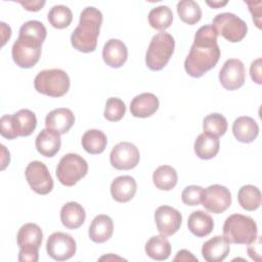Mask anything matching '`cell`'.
Here are the masks:
<instances>
[{
  "instance_id": "cell-1",
  "label": "cell",
  "mask_w": 262,
  "mask_h": 262,
  "mask_svg": "<svg viewBox=\"0 0 262 262\" xmlns=\"http://www.w3.org/2000/svg\"><path fill=\"white\" fill-rule=\"evenodd\" d=\"M217 36L212 25H205L196 31L184 61V69L190 77L200 78L217 64L220 58Z\"/></svg>"
},
{
  "instance_id": "cell-2",
  "label": "cell",
  "mask_w": 262,
  "mask_h": 262,
  "mask_svg": "<svg viewBox=\"0 0 262 262\" xmlns=\"http://www.w3.org/2000/svg\"><path fill=\"white\" fill-rule=\"evenodd\" d=\"M46 28L38 20L26 21L20 27L18 38L11 49V55L16 66L30 69L39 61L41 46L46 39Z\"/></svg>"
},
{
  "instance_id": "cell-3",
  "label": "cell",
  "mask_w": 262,
  "mask_h": 262,
  "mask_svg": "<svg viewBox=\"0 0 262 262\" xmlns=\"http://www.w3.org/2000/svg\"><path fill=\"white\" fill-rule=\"evenodd\" d=\"M101 24L102 13L100 10L93 6L84 8L80 14L79 25L71 35L72 46L84 53L94 51Z\"/></svg>"
},
{
  "instance_id": "cell-4",
  "label": "cell",
  "mask_w": 262,
  "mask_h": 262,
  "mask_svg": "<svg viewBox=\"0 0 262 262\" xmlns=\"http://www.w3.org/2000/svg\"><path fill=\"white\" fill-rule=\"evenodd\" d=\"M257 224L250 216L232 214L223 224V236L229 244L250 245L257 239Z\"/></svg>"
},
{
  "instance_id": "cell-5",
  "label": "cell",
  "mask_w": 262,
  "mask_h": 262,
  "mask_svg": "<svg viewBox=\"0 0 262 262\" xmlns=\"http://www.w3.org/2000/svg\"><path fill=\"white\" fill-rule=\"evenodd\" d=\"M36 126V115L27 108L19 110L13 115H4L0 119V133L7 139L29 136L34 132Z\"/></svg>"
},
{
  "instance_id": "cell-6",
  "label": "cell",
  "mask_w": 262,
  "mask_h": 262,
  "mask_svg": "<svg viewBox=\"0 0 262 262\" xmlns=\"http://www.w3.org/2000/svg\"><path fill=\"white\" fill-rule=\"evenodd\" d=\"M175 48L174 38L166 32L156 34L148 45L145 54V63L151 71L164 69L170 60Z\"/></svg>"
},
{
  "instance_id": "cell-7",
  "label": "cell",
  "mask_w": 262,
  "mask_h": 262,
  "mask_svg": "<svg viewBox=\"0 0 262 262\" xmlns=\"http://www.w3.org/2000/svg\"><path fill=\"white\" fill-rule=\"evenodd\" d=\"M70 78L60 69H50L41 71L34 80V87L37 92L51 96H63L70 89Z\"/></svg>"
},
{
  "instance_id": "cell-8",
  "label": "cell",
  "mask_w": 262,
  "mask_h": 262,
  "mask_svg": "<svg viewBox=\"0 0 262 262\" xmlns=\"http://www.w3.org/2000/svg\"><path fill=\"white\" fill-rule=\"evenodd\" d=\"M42 239L43 232L39 225L35 223L23 225L16 235V243L19 248L18 260L21 262H37Z\"/></svg>"
},
{
  "instance_id": "cell-9",
  "label": "cell",
  "mask_w": 262,
  "mask_h": 262,
  "mask_svg": "<svg viewBox=\"0 0 262 262\" xmlns=\"http://www.w3.org/2000/svg\"><path fill=\"white\" fill-rule=\"evenodd\" d=\"M88 172L87 162L77 154H67L56 167V177L64 186H74Z\"/></svg>"
},
{
  "instance_id": "cell-10",
  "label": "cell",
  "mask_w": 262,
  "mask_h": 262,
  "mask_svg": "<svg viewBox=\"0 0 262 262\" xmlns=\"http://www.w3.org/2000/svg\"><path fill=\"white\" fill-rule=\"evenodd\" d=\"M212 27L217 35L222 36L231 43L242 41L248 32L247 24L237 15L231 12L217 14L212 23Z\"/></svg>"
},
{
  "instance_id": "cell-11",
  "label": "cell",
  "mask_w": 262,
  "mask_h": 262,
  "mask_svg": "<svg viewBox=\"0 0 262 262\" xmlns=\"http://www.w3.org/2000/svg\"><path fill=\"white\" fill-rule=\"evenodd\" d=\"M201 203L209 212L220 214L230 207L231 193L227 187L220 184H213L203 189Z\"/></svg>"
},
{
  "instance_id": "cell-12",
  "label": "cell",
  "mask_w": 262,
  "mask_h": 262,
  "mask_svg": "<svg viewBox=\"0 0 262 262\" xmlns=\"http://www.w3.org/2000/svg\"><path fill=\"white\" fill-rule=\"evenodd\" d=\"M25 174L30 187L36 193L47 194L52 190L53 180L44 163L40 161H33L29 163Z\"/></svg>"
},
{
  "instance_id": "cell-13",
  "label": "cell",
  "mask_w": 262,
  "mask_h": 262,
  "mask_svg": "<svg viewBox=\"0 0 262 262\" xmlns=\"http://www.w3.org/2000/svg\"><path fill=\"white\" fill-rule=\"evenodd\" d=\"M76 250V241L68 233L57 231L49 235L47 238V254L56 261H66L72 258L75 255Z\"/></svg>"
},
{
  "instance_id": "cell-14",
  "label": "cell",
  "mask_w": 262,
  "mask_h": 262,
  "mask_svg": "<svg viewBox=\"0 0 262 262\" xmlns=\"http://www.w3.org/2000/svg\"><path fill=\"white\" fill-rule=\"evenodd\" d=\"M139 150L131 142L123 141L116 144L110 155L112 166L117 170H130L139 163Z\"/></svg>"
},
{
  "instance_id": "cell-15",
  "label": "cell",
  "mask_w": 262,
  "mask_h": 262,
  "mask_svg": "<svg viewBox=\"0 0 262 262\" xmlns=\"http://www.w3.org/2000/svg\"><path fill=\"white\" fill-rule=\"evenodd\" d=\"M245 66L236 58L227 59L219 72L220 84L229 91L241 88L245 83Z\"/></svg>"
},
{
  "instance_id": "cell-16",
  "label": "cell",
  "mask_w": 262,
  "mask_h": 262,
  "mask_svg": "<svg viewBox=\"0 0 262 262\" xmlns=\"http://www.w3.org/2000/svg\"><path fill=\"white\" fill-rule=\"evenodd\" d=\"M155 221L158 231L164 236H170L180 228L182 216L170 206H160L155 212Z\"/></svg>"
},
{
  "instance_id": "cell-17",
  "label": "cell",
  "mask_w": 262,
  "mask_h": 262,
  "mask_svg": "<svg viewBox=\"0 0 262 262\" xmlns=\"http://www.w3.org/2000/svg\"><path fill=\"white\" fill-rule=\"evenodd\" d=\"M128 57V49L123 41L119 39H110L103 46L102 58L104 62L114 69L122 67Z\"/></svg>"
},
{
  "instance_id": "cell-18",
  "label": "cell",
  "mask_w": 262,
  "mask_h": 262,
  "mask_svg": "<svg viewBox=\"0 0 262 262\" xmlns=\"http://www.w3.org/2000/svg\"><path fill=\"white\" fill-rule=\"evenodd\" d=\"M75 123V116L70 108L59 107L51 111L45 118L46 128L52 129L57 133H67Z\"/></svg>"
},
{
  "instance_id": "cell-19",
  "label": "cell",
  "mask_w": 262,
  "mask_h": 262,
  "mask_svg": "<svg viewBox=\"0 0 262 262\" xmlns=\"http://www.w3.org/2000/svg\"><path fill=\"white\" fill-rule=\"evenodd\" d=\"M230 246L224 236L216 235L202 247V255L208 262H221L229 254Z\"/></svg>"
},
{
  "instance_id": "cell-20",
  "label": "cell",
  "mask_w": 262,
  "mask_h": 262,
  "mask_svg": "<svg viewBox=\"0 0 262 262\" xmlns=\"http://www.w3.org/2000/svg\"><path fill=\"white\" fill-rule=\"evenodd\" d=\"M35 145L38 152L42 156L47 158L54 157L61 145L60 134L52 129L45 128L36 137Z\"/></svg>"
},
{
  "instance_id": "cell-21",
  "label": "cell",
  "mask_w": 262,
  "mask_h": 262,
  "mask_svg": "<svg viewBox=\"0 0 262 262\" xmlns=\"http://www.w3.org/2000/svg\"><path fill=\"white\" fill-rule=\"evenodd\" d=\"M158 97L149 92L136 95L130 103L131 115L136 118H147L152 116L159 108Z\"/></svg>"
},
{
  "instance_id": "cell-22",
  "label": "cell",
  "mask_w": 262,
  "mask_h": 262,
  "mask_svg": "<svg viewBox=\"0 0 262 262\" xmlns=\"http://www.w3.org/2000/svg\"><path fill=\"white\" fill-rule=\"evenodd\" d=\"M136 189V181L129 175L119 176L115 178L111 184L112 196L119 203H127L132 200L135 195Z\"/></svg>"
},
{
  "instance_id": "cell-23",
  "label": "cell",
  "mask_w": 262,
  "mask_h": 262,
  "mask_svg": "<svg viewBox=\"0 0 262 262\" xmlns=\"http://www.w3.org/2000/svg\"><path fill=\"white\" fill-rule=\"evenodd\" d=\"M232 133L236 140L243 143L253 142L259 134V126L256 121L248 116H243L234 120Z\"/></svg>"
},
{
  "instance_id": "cell-24",
  "label": "cell",
  "mask_w": 262,
  "mask_h": 262,
  "mask_svg": "<svg viewBox=\"0 0 262 262\" xmlns=\"http://www.w3.org/2000/svg\"><path fill=\"white\" fill-rule=\"evenodd\" d=\"M114 231V223L110 216L100 214L97 215L89 226V237L92 242L101 244L108 241Z\"/></svg>"
},
{
  "instance_id": "cell-25",
  "label": "cell",
  "mask_w": 262,
  "mask_h": 262,
  "mask_svg": "<svg viewBox=\"0 0 262 262\" xmlns=\"http://www.w3.org/2000/svg\"><path fill=\"white\" fill-rule=\"evenodd\" d=\"M85 218L84 208L76 202H69L61 207L60 220L62 225L69 229L79 228L84 223Z\"/></svg>"
},
{
  "instance_id": "cell-26",
  "label": "cell",
  "mask_w": 262,
  "mask_h": 262,
  "mask_svg": "<svg viewBox=\"0 0 262 262\" xmlns=\"http://www.w3.org/2000/svg\"><path fill=\"white\" fill-rule=\"evenodd\" d=\"M220 141L219 138L209 133H201L193 144L195 155L202 160L213 159L219 151Z\"/></svg>"
},
{
  "instance_id": "cell-27",
  "label": "cell",
  "mask_w": 262,
  "mask_h": 262,
  "mask_svg": "<svg viewBox=\"0 0 262 262\" xmlns=\"http://www.w3.org/2000/svg\"><path fill=\"white\" fill-rule=\"evenodd\" d=\"M187 226L193 235L203 237L211 233L214 228V221L208 213L202 210H198L189 215Z\"/></svg>"
},
{
  "instance_id": "cell-28",
  "label": "cell",
  "mask_w": 262,
  "mask_h": 262,
  "mask_svg": "<svg viewBox=\"0 0 262 262\" xmlns=\"http://www.w3.org/2000/svg\"><path fill=\"white\" fill-rule=\"evenodd\" d=\"M146 255L157 261H163L169 258L171 254V245L164 235H154L145 244Z\"/></svg>"
},
{
  "instance_id": "cell-29",
  "label": "cell",
  "mask_w": 262,
  "mask_h": 262,
  "mask_svg": "<svg viewBox=\"0 0 262 262\" xmlns=\"http://www.w3.org/2000/svg\"><path fill=\"white\" fill-rule=\"evenodd\" d=\"M81 142L83 148L88 154L98 155L105 149L107 139L102 131L97 129H90L83 134Z\"/></svg>"
},
{
  "instance_id": "cell-30",
  "label": "cell",
  "mask_w": 262,
  "mask_h": 262,
  "mask_svg": "<svg viewBox=\"0 0 262 262\" xmlns=\"http://www.w3.org/2000/svg\"><path fill=\"white\" fill-rule=\"evenodd\" d=\"M177 180L176 170L169 165L158 167L152 174L154 184L161 190H171L177 184Z\"/></svg>"
},
{
  "instance_id": "cell-31",
  "label": "cell",
  "mask_w": 262,
  "mask_h": 262,
  "mask_svg": "<svg viewBox=\"0 0 262 262\" xmlns=\"http://www.w3.org/2000/svg\"><path fill=\"white\" fill-rule=\"evenodd\" d=\"M237 201L243 209L255 211L261 205V192L259 188L254 185H244L237 192Z\"/></svg>"
},
{
  "instance_id": "cell-32",
  "label": "cell",
  "mask_w": 262,
  "mask_h": 262,
  "mask_svg": "<svg viewBox=\"0 0 262 262\" xmlns=\"http://www.w3.org/2000/svg\"><path fill=\"white\" fill-rule=\"evenodd\" d=\"M173 21V12L167 5H161L152 8L148 13V23L151 28L165 31Z\"/></svg>"
},
{
  "instance_id": "cell-33",
  "label": "cell",
  "mask_w": 262,
  "mask_h": 262,
  "mask_svg": "<svg viewBox=\"0 0 262 262\" xmlns=\"http://www.w3.org/2000/svg\"><path fill=\"white\" fill-rule=\"evenodd\" d=\"M177 13L181 20L187 25H194L202 17L200 5L192 0H182L177 3Z\"/></svg>"
},
{
  "instance_id": "cell-34",
  "label": "cell",
  "mask_w": 262,
  "mask_h": 262,
  "mask_svg": "<svg viewBox=\"0 0 262 262\" xmlns=\"http://www.w3.org/2000/svg\"><path fill=\"white\" fill-rule=\"evenodd\" d=\"M49 24L55 29H64L70 26L73 19L71 9L66 5H54L48 12Z\"/></svg>"
},
{
  "instance_id": "cell-35",
  "label": "cell",
  "mask_w": 262,
  "mask_h": 262,
  "mask_svg": "<svg viewBox=\"0 0 262 262\" xmlns=\"http://www.w3.org/2000/svg\"><path fill=\"white\" fill-rule=\"evenodd\" d=\"M203 129L204 132L219 137L226 133L227 121L223 115L213 113L205 117L203 121Z\"/></svg>"
},
{
  "instance_id": "cell-36",
  "label": "cell",
  "mask_w": 262,
  "mask_h": 262,
  "mask_svg": "<svg viewBox=\"0 0 262 262\" xmlns=\"http://www.w3.org/2000/svg\"><path fill=\"white\" fill-rule=\"evenodd\" d=\"M126 113V105L121 98L110 97L106 100L103 116L110 122H118L122 120Z\"/></svg>"
},
{
  "instance_id": "cell-37",
  "label": "cell",
  "mask_w": 262,
  "mask_h": 262,
  "mask_svg": "<svg viewBox=\"0 0 262 262\" xmlns=\"http://www.w3.org/2000/svg\"><path fill=\"white\" fill-rule=\"evenodd\" d=\"M203 187L199 185H189L186 186L182 193H181V200L182 202L187 206H198L201 203Z\"/></svg>"
},
{
  "instance_id": "cell-38",
  "label": "cell",
  "mask_w": 262,
  "mask_h": 262,
  "mask_svg": "<svg viewBox=\"0 0 262 262\" xmlns=\"http://www.w3.org/2000/svg\"><path fill=\"white\" fill-rule=\"evenodd\" d=\"M246 4L249 6V10L253 15L252 17L254 23L260 29L261 28V5H262L261 1H257V2L247 1Z\"/></svg>"
},
{
  "instance_id": "cell-39",
  "label": "cell",
  "mask_w": 262,
  "mask_h": 262,
  "mask_svg": "<svg viewBox=\"0 0 262 262\" xmlns=\"http://www.w3.org/2000/svg\"><path fill=\"white\" fill-rule=\"evenodd\" d=\"M261 66H262V59L259 57L255 59L250 67V75L252 80L256 84H261L262 83V72H261Z\"/></svg>"
},
{
  "instance_id": "cell-40",
  "label": "cell",
  "mask_w": 262,
  "mask_h": 262,
  "mask_svg": "<svg viewBox=\"0 0 262 262\" xmlns=\"http://www.w3.org/2000/svg\"><path fill=\"white\" fill-rule=\"evenodd\" d=\"M17 2L28 11H38L45 4L44 0H41V1L40 0L39 1H17Z\"/></svg>"
},
{
  "instance_id": "cell-41",
  "label": "cell",
  "mask_w": 262,
  "mask_h": 262,
  "mask_svg": "<svg viewBox=\"0 0 262 262\" xmlns=\"http://www.w3.org/2000/svg\"><path fill=\"white\" fill-rule=\"evenodd\" d=\"M174 261H196L198 262V258H195L189 251L187 250H180L177 255L174 257L173 259Z\"/></svg>"
},
{
  "instance_id": "cell-42",
  "label": "cell",
  "mask_w": 262,
  "mask_h": 262,
  "mask_svg": "<svg viewBox=\"0 0 262 262\" xmlns=\"http://www.w3.org/2000/svg\"><path fill=\"white\" fill-rule=\"evenodd\" d=\"M0 25H1V32H2V34H1V37H2V43H1V45L3 46V45L6 43V41H7V40L10 38V36H11V29H10V27L6 26L5 23H1Z\"/></svg>"
},
{
  "instance_id": "cell-43",
  "label": "cell",
  "mask_w": 262,
  "mask_h": 262,
  "mask_svg": "<svg viewBox=\"0 0 262 262\" xmlns=\"http://www.w3.org/2000/svg\"><path fill=\"white\" fill-rule=\"evenodd\" d=\"M2 147V154H3V157H2V165H1V170H4L5 167L9 164V161H10V157H9V151H7V154L5 155L6 152V148L4 145H1Z\"/></svg>"
},
{
  "instance_id": "cell-44",
  "label": "cell",
  "mask_w": 262,
  "mask_h": 262,
  "mask_svg": "<svg viewBox=\"0 0 262 262\" xmlns=\"http://www.w3.org/2000/svg\"><path fill=\"white\" fill-rule=\"evenodd\" d=\"M207 4H208L209 6H211V7L216 8V7H221V6L226 5V4H227V1H224V2H216V1H214V2H207Z\"/></svg>"
},
{
  "instance_id": "cell-45",
  "label": "cell",
  "mask_w": 262,
  "mask_h": 262,
  "mask_svg": "<svg viewBox=\"0 0 262 262\" xmlns=\"http://www.w3.org/2000/svg\"><path fill=\"white\" fill-rule=\"evenodd\" d=\"M110 259H119V260H123L122 258H120V257H114L113 255H110V256H103V257H101V258H99V260H110Z\"/></svg>"
}]
</instances>
